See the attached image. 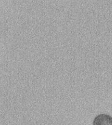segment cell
<instances>
[{"instance_id":"1","label":"cell","mask_w":112,"mask_h":125,"mask_svg":"<svg viewBox=\"0 0 112 125\" xmlns=\"http://www.w3.org/2000/svg\"><path fill=\"white\" fill-rule=\"evenodd\" d=\"M93 125H112V117L107 114H100L95 117L93 121Z\"/></svg>"}]
</instances>
